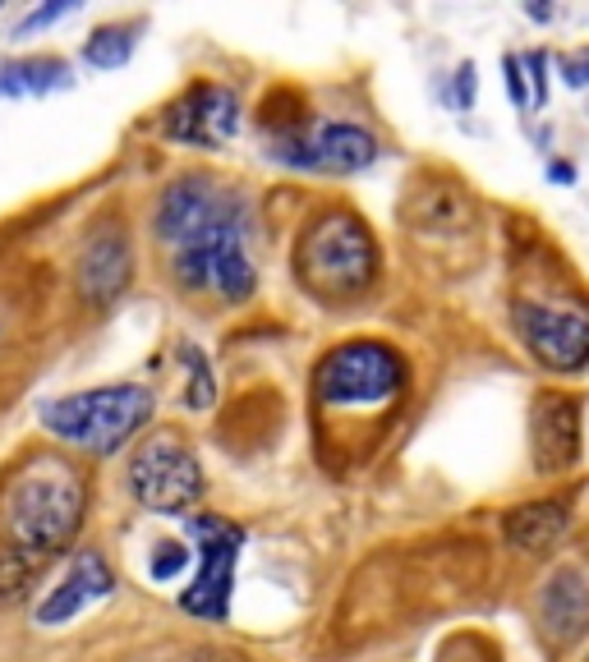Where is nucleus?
<instances>
[{"label":"nucleus","mask_w":589,"mask_h":662,"mask_svg":"<svg viewBox=\"0 0 589 662\" xmlns=\"http://www.w3.org/2000/svg\"><path fill=\"white\" fill-rule=\"evenodd\" d=\"M88 516V478L61 451H33L0 488V566L33 575L79 539Z\"/></svg>","instance_id":"f257e3e1"},{"label":"nucleus","mask_w":589,"mask_h":662,"mask_svg":"<svg viewBox=\"0 0 589 662\" xmlns=\"http://www.w3.org/2000/svg\"><path fill=\"white\" fill-rule=\"evenodd\" d=\"M295 276L304 290L327 304L364 299L382 276V253L364 217L350 208L314 217L295 244Z\"/></svg>","instance_id":"f03ea898"},{"label":"nucleus","mask_w":589,"mask_h":662,"mask_svg":"<svg viewBox=\"0 0 589 662\" xmlns=\"http://www.w3.org/2000/svg\"><path fill=\"white\" fill-rule=\"evenodd\" d=\"M157 415V396L143 382H107V387L69 391L42 405V428L79 455H120Z\"/></svg>","instance_id":"7ed1b4c3"},{"label":"nucleus","mask_w":589,"mask_h":662,"mask_svg":"<svg viewBox=\"0 0 589 662\" xmlns=\"http://www.w3.org/2000/svg\"><path fill=\"white\" fill-rule=\"evenodd\" d=\"M410 391V364L388 345L355 336L331 345L314 368V400L323 415H388Z\"/></svg>","instance_id":"20e7f679"},{"label":"nucleus","mask_w":589,"mask_h":662,"mask_svg":"<svg viewBox=\"0 0 589 662\" xmlns=\"http://www.w3.org/2000/svg\"><path fill=\"white\" fill-rule=\"evenodd\" d=\"M263 147L268 157L304 170V175H360L369 170L382 147L378 134L360 120H331V115H281L263 120Z\"/></svg>","instance_id":"39448f33"},{"label":"nucleus","mask_w":589,"mask_h":662,"mask_svg":"<svg viewBox=\"0 0 589 662\" xmlns=\"http://www.w3.org/2000/svg\"><path fill=\"white\" fill-rule=\"evenodd\" d=\"M511 331L548 373L589 368V299L567 290H530L511 299Z\"/></svg>","instance_id":"423d86ee"},{"label":"nucleus","mask_w":589,"mask_h":662,"mask_svg":"<svg viewBox=\"0 0 589 662\" xmlns=\"http://www.w3.org/2000/svg\"><path fill=\"white\" fill-rule=\"evenodd\" d=\"M152 231L171 249L194 244L203 235H221V231L253 235V202L240 185L212 180V175H185V180L166 185V194L157 198Z\"/></svg>","instance_id":"0eeeda50"},{"label":"nucleus","mask_w":589,"mask_h":662,"mask_svg":"<svg viewBox=\"0 0 589 662\" xmlns=\"http://www.w3.org/2000/svg\"><path fill=\"white\" fill-rule=\"evenodd\" d=\"M130 497L152 516H194L208 497V474L181 432H157L130 455Z\"/></svg>","instance_id":"6e6552de"},{"label":"nucleus","mask_w":589,"mask_h":662,"mask_svg":"<svg viewBox=\"0 0 589 662\" xmlns=\"http://www.w3.org/2000/svg\"><path fill=\"white\" fill-rule=\"evenodd\" d=\"M171 276L185 295H208L217 304H244L259 290V263L249 253V235L221 231L194 244L171 249Z\"/></svg>","instance_id":"1a4fd4ad"},{"label":"nucleus","mask_w":589,"mask_h":662,"mask_svg":"<svg viewBox=\"0 0 589 662\" xmlns=\"http://www.w3.org/2000/svg\"><path fill=\"white\" fill-rule=\"evenodd\" d=\"M189 533L198 539V566L189 589L181 594V607L198 621H226L230 589H236V566L244 548V529L226 525L217 516H189Z\"/></svg>","instance_id":"9d476101"},{"label":"nucleus","mask_w":589,"mask_h":662,"mask_svg":"<svg viewBox=\"0 0 589 662\" xmlns=\"http://www.w3.org/2000/svg\"><path fill=\"white\" fill-rule=\"evenodd\" d=\"M157 130L171 143L217 152L240 134V92L226 84H212V79H198L162 111Z\"/></svg>","instance_id":"9b49d317"},{"label":"nucleus","mask_w":589,"mask_h":662,"mask_svg":"<svg viewBox=\"0 0 589 662\" xmlns=\"http://www.w3.org/2000/svg\"><path fill=\"white\" fill-rule=\"evenodd\" d=\"M74 282H79V295L92 304V309H107L116 304L134 282V244L124 235L120 221H101L97 231H88L79 263H74Z\"/></svg>","instance_id":"f8f14e48"},{"label":"nucleus","mask_w":589,"mask_h":662,"mask_svg":"<svg viewBox=\"0 0 589 662\" xmlns=\"http://www.w3.org/2000/svg\"><path fill=\"white\" fill-rule=\"evenodd\" d=\"M530 461L544 478H557L580 465V400L544 391L530 415Z\"/></svg>","instance_id":"ddd939ff"},{"label":"nucleus","mask_w":589,"mask_h":662,"mask_svg":"<svg viewBox=\"0 0 589 662\" xmlns=\"http://www.w3.org/2000/svg\"><path fill=\"white\" fill-rule=\"evenodd\" d=\"M111 589H116V571H111V562H107V556H101L97 548H88V552L74 556V562L65 566V575L46 589V598L37 603L33 621H37L42 630L69 626L74 617H84L92 603L111 598Z\"/></svg>","instance_id":"4468645a"},{"label":"nucleus","mask_w":589,"mask_h":662,"mask_svg":"<svg viewBox=\"0 0 589 662\" xmlns=\"http://www.w3.org/2000/svg\"><path fill=\"white\" fill-rule=\"evenodd\" d=\"M534 607H539V621L557 644H576L589 630V575L580 566H557L544 580Z\"/></svg>","instance_id":"2eb2a0df"},{"label":"nucleus","mask_w":589,"mask_h":662,"mask_svg":"<svg viewBox=\"0 0 589 662\" xmlns=\"http://www.w3.org/2000/svg\"><path fill=\"white\" fill-rule=\"evenodd\" d=\"M571 529V501L567 497H544V501H525V506H511L502 533L506 543L525 552V556H544L553 552Z\"/></svg>","instance_id":"dca6fc26"},{"label":"nucleus","mask_w":589,"mask_h":662,"mask_svg":"<svg viewBox=\"0 0 589 662\" xmlns=\"http://www.w3.org/2000/svg\"><path fill=\"white\" fill-rule=\"evenodd\" d=\"M74 74L61 56H19L0 65V97H46L56 88H69Z\"/></svg>","instance_id":"f3484780"},{"label":"nucleus","mask_w":589,"mask_h":662,"mask_svg":"<svg viewBox=\"0 0 589 662\" xmlns=\"http://www.w3.org/2000/svg\"><path fill=\"white\" fill-rule=\"evenodd\" d=\"M415 198H419V208L410 212V221H415L419 231H447V235H456V231H466L470 217H475L470 194L460 189L456 180H447V185H424L419 180Z\"/></svg>","instance_id":"a211bd4d"},{"label":"nucleus","mask_w":589,"mask_h":662,"mask_svg":"<svg viewBox=\"0 0 589 662\" xmlns=\"http://www.w3.org/2000/svg\"><path fill=\"white\" fill-rule=\"evenodd\" d=\"M139 29L143 23H101L84 42V60L92 69H120L130 65V56L139 51Z\"/></svg>","instance_id":"6ab92c4d"},{"label":"nucleus","mask_w":589,"mask_h":662,"mask_svg":"<svg viewBox=\"0 0 589 662\" xmlns=\"http://www.w3.org/2000/svg\"><path fill=\"white\" fill-rule=\"evenodd\" d=\"M181 364H185V377H189V387H185V410H212L217 405V373H212V360L203 354V345L194 341H181Z\"/></svg>","instance_id":"aec40b11"},{"label":"nucleus","mask_w":589,"mask_h":662,"mask_svg":"<svg viewBox=\"0 0 589 662\" xmlns=\"http://www.w3.org/2000/svg\"><path fill=\"white\" fill-rule=\"evenodd\" d=\"M189 566V552H185V543H157L152 548V580L157 584H166V580H175Z\"/></svg>","instance_id":"412c9836"},{"label":"nucleus","mask_w":589,"mask_h":662,"mask_svg":"<svg viewBox=\"0 0 589 662\" xmlns=\"http://www.w3.org/2000/svg\"><path fill=\"white\" fill-rule=\"evenodd\" d=\"M521 65H525L534 107H544V101H548V51H530V56H521Z\"/></svg>","instance_id":"4be33fe9"},{"label":"nucleus","mask_w":589,"mask_h":662,"mask_svg":"<svg viewBox=\"0 0 589 662\" xmlns=\"http://www.w3.org/2000/svg\"><path fill=\"white\" fill-rule=\"evenodd\" d=\"M557 69H561V84L567 88H589V46L567 51V56L557 60Z\"/></svg>","instance_id":"5701e85b"},{"label":"nucleus","mask_w":589,"mask_h":662,"mask_svg":"<svg viewBox=\"0 0 589 662\" xmlns=\"http://www.w3.org/2000/svg\"><path fill=\"white\" fill-rule=\"evenodd\" d=\"M74 10H79V5H74V0H65V5H42V10H33L29 19H19V29H14V37H29V33L46 29V23H56V19L74 14Z\"/></svg>","instance_id":"b1692460"},{"label":"nucleus","mask_w":589,"mask_h":662,"mask_svg":"<svg viewBox=\"0 0 589 662\" xmlns=\"http://www.w3.org/2000/svg\"><path fill=\"white\" fill-rule=\"evenodd\" d=\"M502 69H506V92H511V101H516V107H530V79H525L521 56H506Z\"/></svg>","instance_id":"393cba45"},{"label":"nucleus","mask_w":589,"mask_h":662,"mask_svg":"<svg viewBox=\"0 0 589 662\" xmlns=\"http://www.w3.org/2000/svg\"><path fill=\"white\" fill-rule=\"evenodd\" d=\"M475 92H479L475 60H466V65L456 69V101H460V111H475Z\"/></svg>","instance_id":"a878e982"},{"label":"nucleus","mask_w":589,"mask_h":662,"mask_svg":"<svg viewBox=\"0 0 589 662\" xmlns=\"http://www.w3.org/2000/svg\"><path fill=\"white\" fill-rule=\"evenodd\" d=\"M548 180H553V185H576V166L553 162V166H548Z\"/></svg>","instance_id":"bb28decb"},{"label":"nucleus","mask_w":589,"mask_h":662,"mask_svg":"<svg viewBox=\"0 0 589 662\" xmlns=\"http://www.w3.org/2000/svg\"><path fill=\"white\" fill-rule=\"evenodd\" d=\"M585 662H589V658H585Z\"/></svg>","instance_id":"cd10ccee"}]
</instances>
